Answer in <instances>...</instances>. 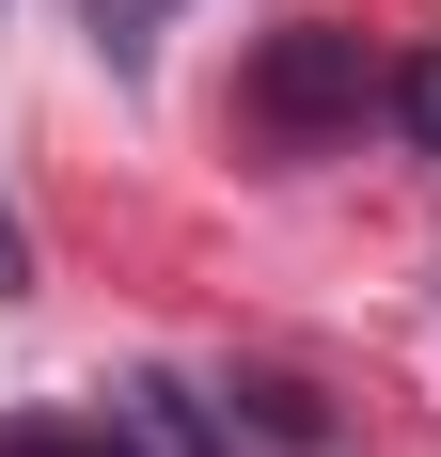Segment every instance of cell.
Masks as SVG:
<instances>
[{
  "label": "cell",
  "instance_id": "cell-2",
  "mask_svg": "<svg viewBox=\"0 0 441 457\" xmlns=\"http://www.w3.org/2000/svg\"><path fill=\"white\" fill-rule=\"evenodd\" d=\"M95 47H111V63H142V47H158V0H95Z\"/></svg>",
  "mask_w": 441,
  "mask_h": 457
},
{
  "label": "cell",
  "instance_id": "cell-4",
  "mask_svg": "<svg viewBox=\"0 0 441 457\" xmlns=\"http://www.w3.org/2000/svg\"><path fill=\"white\" fill-rule=\"evenodd\" d=\"M0 457H142L127 426H95V442H0Z\"/></svg>",
  "mask_w": 441,
  "mask_h": 457
},
{
  "label": "cell",
  "instance_id": "cell-3",
  "mask_svg": "<svg viewBox=\"0 0 441 457\" xmlns=\"http://www.w3.org/2000/svg\"><path fill=\"white\" fill-rule=\"evenodd\" d=\"M395 111H410V142H426V158H441V47H426V63H410V79H395Z\"/></svg>",
  "mask_w": 441,
  "mask_h": 457
},
{
  "label": "cell",
  "instance_id": "cell-1",
  "mask_svg": "<svg viewBox=\"0 0 441 457\" xmlns=\"http://www.w3.org/2000/svg\"><path fill=\"white\" fill-rule=\"evenodd\" d=\"M253 111L284 142H315V127H362L379 111V63H362V32H268V63H253Z\"/></svg>",
  "mask_w": 441,
  "mask_h": 457
}]
</instances>
